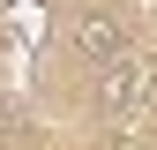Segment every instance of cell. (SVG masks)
Instances as JSON below:
<instances>
[{"label": "cell", "instance_id": "cell-1", "mask_svg": "<svg viewBox=\"0 0 157 150\" xmlns=\"http://www.w3.org/2000/svg\"><path fill=\"white\" fill-rule=\"evenodd\" d=\"M142 98H150V68L142 60H105V83H97V105L112 112V120H127V112H142Z\"/></svg>", "mask_w": 157, "mask_h": 150}, {"label": "cell", "instance_id": "cell-2", "mask_svg": "<svg viewBox=\"0 0 157 150\" xmlns=\"http://www.w3.org/2000/svg\"><path fill=\"white\" fill-rule=\"evenodd\" d=\"M75 53H90V60H120V53H127V23H120L112 8L75 15Z\"/></svg>", "mask_w": 157, "mask_h": 150}]
</instances>
